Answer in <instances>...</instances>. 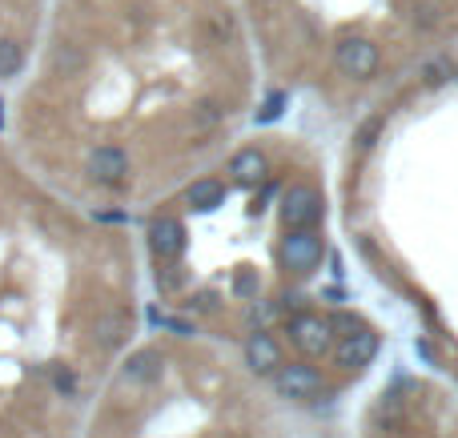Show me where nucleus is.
Returning <instances> with one entry per match:
<instances>
[{"label":"nucleus","mask_w":458,"mask_h":438,"mask_svg":"<svg viewBox=\"0 0 458 438\" xmlns=\"http://www.w3.org/2000/svg\"><path fill=\"white\" fill-rule=\"evenodd\" d=\"M322 262V238H318L314 230H290L282 238V265L285 270H293V274H306V270H314V265Z\"/></svg>","instance_id":"f257e3e1"},{"label":"nucleus","mask_w":458,"mask_h":438,"mask_svg":"<svg viewBox=\"0 0 458 438\" xmlns=\"http://www.w3.org/2000/svg\"><path fill=\"white\" fill-rule=\"evenodd\" d=\"M322 217V198L310 185H290L282 198V222L290 230H301V225H314Z\"/></svg>","instance_id":"f03ea898"},{"label":"nucleus","mask_w":458,"mask_h":438,"mask_svg":"<svg viewBox=\"0 0 458 438\" xmlns=\"http://www.w3.org/2000/svg\"><path fill=\"white\" fill-rule=\"evenodd\" d=\"M274 386L285 394V399H314V394L322 391V375H318L314 366H306V362H290V366L277 362Z\"/></svg>","instance_id":"7ed1b4c3"},{"label":"nucleus","mask_w":458,"mask_h":438,"mask_svg":"<svg viewBox=\"0 0 458 438\" xmlns=\"http://www.w3.org/2000/svg\"><path fill=\"white\" fill-rule=\"evenodd\" d=\"M129 173V153L121 145H97L89 153V177L101 185H121Z\"/></svg>","instance_id":"20e7f679"},{"label":"nucleus","mask_w":458,"mask_h":438,"mask_svg":"<svg viewBox=\"0 0 458 438\" xmlns=\"http://www.w3.org/2000/svg\"><path fill=\"white\" fill-rule=\"evenodd\" d=\"M338 69H346L350 77H370L378 69V45L366 37H346L338 45Z\"/></svg>","instance_id":"39448f33"},{"label":"nucleus","mask_w":458,"mask_h":438,"mask_svg":"<svg viewBox=\"0 0 458 438\" xmlns=\"http://www.w3.org/2000/svg\"><path fill=\"white\" fill-rule=\"evenodd\" d=\"M290 334H293V342L301 346L306 354H326L330 350V322L326 318H318V314H298V318L290 322Z\"/></svg>","instance_id":"423d86ee"},{"label":"nucleus","mask_w":458,"mask_h":438,"mask_svg":"<svg viewBox=\"0 0 458 438\" xmlns=\"http://www.w3.org/2000/svg\"><path fill=\"white\" fill-rule=\"evenodd\" d=\"M378 346H382V338L374 334V330H354V334H346L338 342V366H346V370H358V366H366V362L378 354Z\"/></svg>","instance_id":"0eeeda50"},{"label":"nucleus","mask_w":458,"mask_h":438,"mask_svg":"<svg viewBox=\"0 0 458 438\" xmlns=\"http://www.w3.org/2000/svg\"><path fill=\"white\" fill-rule=\"evenodd\" d=\"M149 246L157 257H177L185 249V230L177 217H157L149 225Z\"/></svg>","instance_id":"6e6552de"},{"label":"nucleus","mask_w":458,"mask_h":438,"mask_svg":"<svg viewBox=\"0 0 458 438\" xmlns=\"http://www.w3.org/2000/svg\"><path fill=\"white\" fill-rule=\"evenodd\" d=\"M245 362H250L253 375H274V366L282 362V350H277L274 334H250L245 338Z\"/></svg>","instance_id":"1a4fd4ad"},{"label":"nucleus","mask_w":458,"mask_h":438,"mask_svg":"<svg viewBox=\"0 0 458 438\" xmlns=\"http://www.w3.org/2000/svg\"><path fill=\"white\" fill-rule=\"evenodd\" d=\"M229 173L237 177V185H266L269 161L261 149H242L233 161H229Z\"/></svg>","instance_id":"9d476101"},{"label":"nucleus","mask_w":458,"mask_h":438,"mask_svg":"<svg viewBox=\"0 0 458 438\" xmlns=\"http://www.w3.org/2000/svg\"><path fill=\"white\" fill-rule=\"evenodd\" d=\"M222 201H225V185L214 181V177H201V181H193L185 190V206L190 209H217Z\"/></svg>","instance_id":"9b49d317"},{"label":"nucleus","mask_w":458,"mask_h":438,"mask_svg":"<svg viewBox=\"0 0 458 438\" xmlns=\"http://www.w3.org/2000/svg\"><path fill=\"white\" fill-rule=\"evenodd\" d=\"M93 334H97V342L101 346H121L125 342V334H129V318L125 314H101V318H97V326H93Z\"/></svg>","instance_id":"f8f14e48"},{"label":"nucleus","mask_w":458,"mask_h":438,"mask_svg":"<svg viewBox=\"0 0 458 438\" xmlns=\"http://www.w3.org/2000/svg\"><path fill=\"white\" fill-rule=\"evenodd\" d=\"M125 375L133 378V383H153V378L161 375V354L157 350L133 354V358H129V366H125Z\"/></svg>","instance_id":"ddd939ff"},{"label":"nucleus","mask_w":458,"mask_h":438,"mask_svg":"<svg viewBox=\"0 0 458 438\" xmlns=\"http://www.w3.org/2000/svg\"><path fill=\"white\" fill-rule=\"evenodd\" d=\"M21 64H24L21 45H16V40H0V80L16 77V72H21Z\"/></svg>","instance_id":"4468645a"},{"label":"nucleus","mask_w":458,"mask_h":438,"mask_svg":"<svg viewBox=\"0 0 458 438\" xmlns=\"http://www.w3.org/2000/svg\"><path fill=\"white\" fill-rule=\"evenodd\" d=\"M282 109H285V93H269V97H266V105L258 109V121L266 125V121L282 117Z\"/></svg>","instance_id":"2eb2a0df"},{"label":"nucleus","mask_w":458,"mask_h":438,"mask_svg":"<svg viewBox=\"0 0 458 438\" xmlns=\"http://www.w3.org/2000/svg\"><path fill=\"white\" fill-rule=\"evenodd\" d=\"M330 330H346V334H354V330H362V322H358L354 314H338V318L330 322Z\"/></svg>","instance_id":"dca6fc26"},{"label":"nucleus","mask_w":458,"mask_h":438,"mask_svg":"<svg viewBox=\"0 0 458 438\" xmlns=\"http://www.w3.org/2000/svg\"><path fill=\"white\" fill-rule=\"evenodd\" d=\"M56 391L72 394V375H69V370H56Z\"/></svg>","instance_id":"f3484780"}]
</instances>
